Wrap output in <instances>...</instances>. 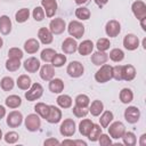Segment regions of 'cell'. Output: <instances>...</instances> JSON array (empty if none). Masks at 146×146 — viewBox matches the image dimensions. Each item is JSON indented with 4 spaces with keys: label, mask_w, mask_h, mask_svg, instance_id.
<instances>
[{
    "label": "cell",
    "mask_w": 146,
    "mask_h": 146,
    "mask_svg": "<svg viewBox=\"0 0 146 146\" xmlns=\"http://www.w3.org/2000/svg\"><path fill=\"white\" fill-rule=\"evenodd\" d=\"M90 104V99L87 95L80 94L75 97V105L76 106H82V107H88Z\"/></svg>",
    "instance_id": "42"
},
{
    "label": "cell",
    "mask_w": 146,
    "mask_h": 146,
    "mask_svg": "<svg viewBox=\"0 0 146 146\" xmlns=\"http://www.w3.org/2000/svg\"><path fill=\"white\" fill-rule=\"evenodd\" d=\"M73 114L76 116V117H84L88 113H89V110L88 107H82V106H74L73 110H72Z\"/></svg>",
    "instance_id": "45"
},
{
    "label": "cell",
    "mask_w": 146,
    "mask_h": 146,
    "mask_svg": "<svg viewBox=\"0 0 146 146\" xmlns=\"http://www.w3.org/2000/svg\"><path fill=\"white\" fill-rule=\"evenodd\" d=\"M5 103L9 108H17V107H19L22 105V99L17 95H10V96H8L6 98Z\"/></svg>",
    "instance_id": "28"
},
{
    "label": "cell",
    "mask_w": 146,
    "mask_h": 146,
    "mask_svg": "<svg viewBox=\"0 0 146 146\" xmlns=\"http://www.w3.org/2000/svg\"><path fill=\"white\" fill-rule=\"evenodd\" d=\"M125 132V127L122 122L120 121H115L113 122L112 124H110V128H108V133L112 138L114 139H119L123 136V133Z\"/></svg>",
    "instance_id": "7"
},
{
    "label": "cell",
    "mask_w": 146,
    "mask_h": 146,
    "mask_svg": "<svg viewBox=\"0 0 146 146\" xmlns=\"http://www.w3.org/2000/svg\"><path fill=\"white\" fill-rule=\"evenodd\" d=\"M54 34L50 32V30L49 29H47V27H41V29H39V31H38V38H39V40L43 43V44H49V43H51L52 42V40H54V36H52Z\"/></svg>",
    "instance_id": "17"
},
{
    "label": "cell",
    "mask_w": 146,
    "mask_h": 146,
    "mask_svg": "<svg viewBox=\"0 0 146 146\" xmlns=\"http://www.w3.org/2000/svg\"><path fill=\"white\" fill-rule=\"evenodd\" d=\"M66 29V23L63 18H54L49 23V30L52 34H62Z\"/></svg>",
    "instance_id": "8"
},
{
    "label": "cell",
    "mask_w": 146,
    "mask_h": 146,
    "mask_svg": "<svg viewBox=\"0 0 146 146\" xmlns=\"http://www.w3.org/2000/svg\"><path fill=\"white\" fill-rule=\"evenodd\" d=\"M24 68L29 73H35L40 68V60L35 57H30L24 62Z\"/></svg>",
    "instance_id": "19"
},
{
    "label": "cell",
    "mask_w": 146,
    "mask_h": 146,
    "mask_svg": "<svg viewBox=\"0 0 146 146\" xmlns=\"http://www.w3.org/2000/svg\"><path fill=\"white\" fill-rule=\"evenodd\" d=\"M46 120L51 124L58 123L62 120V111L55 105H49V112H48Z\"/></svg>",
    "instance_id": "12"
},
{
    "label": "cell",
    "mask_w": 146,
    "mask_h": 146,
    "mask_svg": "<svg viewBox=\"0 0 146 146\" xmlns=\"http://www.w3.org/2000/svg\"><path fill=\"white\" fill-rule=\"evenodd\" d=\"M123 46L128 50H136L139 47V39L137 35L129 33L123 39Z\"/></svg>",
    "instance_id": "14"
},
{
    "label": "cell",
    "mask_w": 146,
    "mask_h": 146,
    "mask_svg": "<svg viewBox=\"0 0 146 146\" xmlns=\"http://www.w3.org/2000/svg\"><path fill=\"white\" fill-rule=\"evenodd\" d=\"M103 111H104V104H103L100 100L96 99V100H94V102L91 103L90 108H89V112L91 113V115L98 116V115H100V113H102Z\"/></svg>",
    "instance_id": "29"
},
{
    "label": "cell",
    "mask_w": 146,
    "mask_h": 146,
    "mask_svg": "<svg viewBox=\"0 0 146 146\" xmlns=\"http://www.w3.org/2000/svg\"><path fill=\"white\" fill-rule=\"evenodd\" d=\"M89 1H90V0H75V3L81 6V5H86V3H88Z\"/></svg>",
    "instance_id": "57"
},
{
    "label": "cell",
    "mask_w": 146,
    "mask_h": 146,
    "mask_svg": "<svg viewBox=\"0 0 146 146\" xmlns=\"http://www.w3.org/2000/svg\"><path fill=\"white\" fill-rule=\"evenodd\" d=\"M107 2H108V0H95V3H96L98 7H100V8L104 7Z\"/></svg>",
    "instance_id": "52"
},
{
    "label": "cell",
    "mask_w": 146,
    "mask_h": 146,
    "mask_svg": "<svg viewBox=\"0 0 146 146\" xmlns=\"http://www.w3.org/2000/svg\"><path fill=\"white\" fill-rule=\"evenodd\" d=\"M131 9L137 19H141V18L146 17V5L144 1H141V0L135 1L131 6Z\"/></svg>",
    "instance_id": "10"
},
{
    "label": "cell",
    "mask_w": 146,
    "mask_h": 146,
    "mask_svg": "<svg viewBox=\"0 0 146 146\" xmlns=\"http://www.w3.org/2000/svg\"><path fill=\"white\" fill-rule=\"evenodd\" d=\"M108 60V55L105 52V51H96L91 55V62L97 65V66H100L103 64H105L106 62Z\"/></svg>",
    "instance_id": "22"
},
{
    "label": "cell",
    "mask_w": 146,
    "mask_h": 146,
    "mask_svg": "<svg viewBox=\"0 0 146 146\" xmlns=\"http://www.w3.org/2000/svg\"><path fill=\"white\" fill-rule=\"evenodd\" d=\"M29 17H30V10L27 8H21L15 14V19L17 23H24L29 19Z\"/></svg>",
    "instance_id": "33"
},
{
    "label": "cell",
    "mask_w": 146,
    "mask_h": 146,
    "mask_svg": "<svg viewBox=\"0 0 146 146\" xmlns=\"http://www.w3.org/2000/svg\"><path fill=\"white\" fill-rule=\"evenodd\" d=\"M49 90L54 94H60L64 90V82L62 79L58 78H52L49 81Z\"/></svg>",
    "instance_id": "23"
},
{
    "label": "cell",
    "mask_w": 146,
    "mask_h": 146,
    "mask_svg": "<svg viewBox=\"0 0 146 146\" xmlns=\"http://www.w3.org/2000/svg\"><path fill=\"white\" fill-rule=\"evenodd\" d=\"M66 72L67 74L71 76V78H79L83 74L84 72V67L83 65L78 62V60H73L68 65H67V68H66Z\"/></svg>",
    "instance_id": "5"
},
{
    "label": "cell",
    "mask_w": 146,
    "mask_h": 146,
    "mask_svg": "<svg viewBox=\"0 0 146 146\" xmlns=\"http://www.w3.org/2000/svg\"><path fill=\"white\" fill-rule=\"evenodd\" d=\"M62 144H63V145H75V140H70V139H67V140H63Z\"/></svg>",
    "instance_id": "54"
},
{
    "label": "cell",
    "mask_w": 146,
    "mask_h": 146,
    "mask_svg": "<svg viewBox=\"0 0 146 146\" xmlns=\"http://www.w3.org/2000/svg\"><path fill=\"white\" fill-rule=\"evenodd\" d=\"M54 67H60L66 63V56L63 54H56L51 60Z\"/></svg>",
    "instance_id": "43"
},
{
    "label": "cell",
    "mask_w": 146,
    "mask_h": 146,
    "mask_svg": "<svg viewBox=\"0 0 146 146\" xmlns=\"http://www.w3.org/2000/svg\"><path fill=\"white\" fill-rule=\"evenodd\" d=\"M21 67V59L17 58H8L6 62V68L9 72H16Z\"/></svg>",
    "instance_id": "36"
},
{
    "label": "cell",
    "mask_w": 146,
    "mask_h": 146,
    "mask_svg": "<svg viewBox=\"0 0 146 146\" xmlns=\"http://www.w3.org/2000/svg\"><path fill=\"white\" fill-rule=\"evenodd\" d=\"M114 119V115L111 111H105V112H102V115H100V119H99V122H100V125L103 128H107L110 125V123L113 121Z\"/></svg>",
    "instance_id": "30"
},
{
    "label": "cell",
    "mask_w": 146,
    "mask_h": 146,
    "mask_svg": "<svg viewBox=\"0 0 146 146\" xmlns=\"http://www.w3.org/2000/svg\"><path fill=\"white\" fill-rule=\"evenodd\" d=\"M59 132L64 137L73 136L75 133V122L72 119H65L59 127Z\"/></svg>",
    "instance_id": "4"
},
{
    "label": "cell",
    "mask_w": 146,
    "mask_h": 146,
    "mask_svg": "<svg viewBox=\"0 0 146 146\" xmlns=\"http://www.w3.org/2000/svg\"><path fill=\"white\" fill-rule=\"evenodd\" d=\"M56 54H57V52H56L54 49H51V48H46V49H43V50L41 51L40 58H41L43 62L49 63V62L52 60V58H54V56H55Z\"/></svg>",
    "instance_id": "40"
},
{
    "label": "cell",
    "mask_w": 146,
    "mask_h": 146,
    "mask_svg": "<svg viewBox=\"0 0 146 146\" xmlns=\"http://www.w3.org/2000/svg\"><path fill=\"white\" fill-rule=\"evenodd\" d=\"M62 50L65 54H74L78 50V43L73 38H66L62 43Z\"/></svg>",
    "instance_id": "16"
},
{
    "label": "cell",
    "mask_w": 146,
    "mask_h": 146,
    "mask_svg": "<svg viewBox=\"0 0 146 146\" xmlns=\"http://www.w3.org/2000/svg\"><path fill=\"white\" fill-rule=\"evenodd\" d=\"M31 78L30 76H27L26 74H22V75H19L18 76V79H17V87L19 88V89H22V90H27V89H30V87H31Z\"/></svg>",
    "instance_id": "27"
},
{
    "label": "cell",
    "mask_w": 146,
    "mask_h": 146,
    "mask_svg": "<svg viewBox=\"0 0 146 146\" xmlns=\"http://www.w3.org/2000/svg\"><path fill=\"white\" fill-rule=\"evenodd\" d=\"M55 76V70L52 65L49 64H44L41 68H40V78L44 81H50L52 78Z\"/></svg>",
    "instance_id": "20"
},
{
    "label": "cell",
    "mask_w": 146,
    "mask_h": 146,
    "mask_svg": "<svg viewBox=\"0 0 146 146\" xmlns=\"http://www.w3.org/2000/svg\"><path fill=\"white\" fill-rule=\"evenodd\" d=\"M132 99H133V92L131 91V89L123 88L120 91V100L123 104H129L130 102H132Z\"/></svg>",
    "instance_id": "31"
},
{
    "label": "cell",
    "mask_w": 146,
    "mask_h": 146,
    "mask_svg": "<svg viewBox=\"0 0 146 146\" xmlns=\"http://www.w3.org/2000/svg\"><path fill=\"white\" fill-rule=\"evenodd\" d=\"M59 144H60V143H59L56 138H48V139H46L44 143H43L44 146H55V145H59Z\"/></svg>",
    "instance_id": "51"
},
{
    "label": "cell",
    "mask_w": 146,
    "mask_h": 146,
    "mask_svg": "<svg viewBox=\"0 0 146 146\" xmlns=\"http://www.w3.org/2000/svg\"><path fill=\"white\" fill-rule=\"evenodd\" d=\"M121 74H122V80H124V81H131L136 76V68H135V66H132L130 64L122 65Z\"/></svg>",
    "instance_id": "18"
},
{
    "label": "cell",
    "mask_w": 146,
    "mask_h": 146,
    "mask_svg": "<svg viewBox=\"0 0 146 146\" xmlns=\"http://www.w3.org/2000/svg\"><path fill=\"white\" fill-rule=\"evenodd\" d=\"M43 94V88L40 83H33L31 84L30 89H27V91L25 92V98L29 100V102H33V100H36L39 99Z\"/></svg>",
    "instance_id": "3"
},
{
    "label": "cell",
    "mask_w": 146,
    "mask_h": 146,
    "mask_svg": "<svg viewBox=\"0 0 146 146\" xmlns=\"http://www.w3.org/2000/svg\"><path fill=\"white\" fill-rule=\"evenodd\" d=\"M113 79L112 75V66L108 64H103L100 65V68L95 73V80L99 83H105Z\"/></svg>",
    "instance_id": "1"
},
{
    "label": "cell",
    "mask_w": 146,
    "mask_h": 146,
    "mask_svg": "<svg viewBox=\"0 0 146 146\" xmlns=\"http://www.w3.org/2000/svg\"><path fill=\"white\" fill-rule=\"evenodd\" d=\"M110 46H111V42L108 39L106 38H100L98 39L97 43H96V47L99 51H106L107 49H110Z\"/></svg>",
    "instance_id": "44"
},
{
    "label": "cell",
    "mask_w": 146,
    "mask_h": 146,
    "mask_svg": "<svg viewBox=\"0 0 146 146\" xmlns=\"http://www.w3.org/2000/svg\"><path fill=\"white\" fill-rule=\"evenodd\" d=\"M0 32L5 35L11 32V21L7 15L0 16Z\"/></svg>",
    "instance_id": "24"
},
{
    "label": "cell",
    "mask_w": 146,
    "mask_h": 146,
    "mask_svg": "<svg viewBox=\"0 0 146 146\" xmlns=\"http://www.w3.org/2000/svg\"><path fill=\"white\" fill-rule=\"evenodd\" d=\"M44 10H43V8L42 7H35L34 9H33V13H32V16H33V18L36 21V22H41L43 18H44Z\"/></svg>",
    "instance_id": "46"
},
{
    "label": "cell",
    "mask_w": 146,
    "mask_h": 146,
    "mask_svg": "<svg viewBox=\"0 0 146 146\" xmlns=\"http://www.w3.org/2000/svg\"><path fill=\"white\" fill-rule=\"evenodd\" d=\"M1 139H2V130L0 129V140H1Z\"/></svg>",
    "instance_id": "60"
},
{
    "label": "cell",
    "mask_w": 146,
    "mask_h": 146,
    "mask_svg": "<svg viewBox=\"0 0 146 146\" xmlns=\"http://www.w3.org/2000/svg\"><path fill=\"white\" fill-rule=\"evenodd\" d=\"M40 125H41V120H40V116L38 114H29L25 119V127L29 131H36L40 129Z\"/></svg>",
    "instance_id": "6"
},
{
    "label": "cell",
    "mask_w": 146,
    "mask_h": 146,
    "mask_svg": "<svg viewBox=\"0 0 146 146\" xmlns=\"http://www.w3.org/2000/svg\"><path fill=\"white\" fill-rule=\"evenodd\" d=\"M8 57L9 58H17V59H22L23 58V51L19 48H10L8 50Z\"/></svg>",
    "instance_id": "48"
},
{
    "label": "cell",
    "mask_w": 146,
    "mask_h": 146,
    "mask_svg": "<svg viewBox=\"0 0 146 146\" xmlns=\"http://www.w3.org/2000/svg\"><path fill=\"white\" fill-rule=\"evenodd\" d=\"M92 125H94V122H92L91 120H89V119L82 120V121L79 123V131H80V133H81L82 136L88 137V135H89V132H90Z\"/></svg>",
    "instance_id": "26"
},
{
    "label": "cell",
    "mask_w": 146,
    "mask_h": 146,
    "mask_svg": "<svg viewBox=\"0 0 146 146\" xmlns=\"http://www.w3.org/2000/svg\"><path fill=\"white\" fill-rule=\"evenodd\" d=\"M5 115H6V110H5V107H3L2 105H0V120H1Z\"/></svg>",
    "instance_id": "55"
},
{
    "label": "cell",
    "mask_w": 146,
    "mask_h": 146,
    "mask_svg": "<svg viewBox=\"0 0 146 146\" xmlns=\"http://www.w3.org/2000/svg\"><path fill=\"white\" fill-rule=\"evenodd\" d=\"M98 141L102 146H108L112 144V139L108 135H105V133H100L99 138H98Z\"/></svg>",
    "instance_id": "50"
},
{
    "label": "cell",
    "mask_w": 146,
    "mask_h": 146,
    "mask_svg": "<svg viewBox=\"0 0 146 146\" xmlns=\"http://www.w3.org/2000/svg\"><path fill=\"white\" fill-rule=\"evenodd\" d=\"M139 21H140V25H141V29H143V31H146V24H145L146 17H144V18H141V19H139Z\"/></svg>",
    "instance_id": "56"
},
{
    "label": "cell",
    "mask_w": 146,
    "mask_h": 146,
    "mask_svg": "<svg viewBox=\"0 0 146 146\" xmlns=\"http://www.w3.org/2000/svg\"><path fill=\"white\" fill-rule=\"evenodd\" d=\"M2 44H3V40L1 39V36H0V48L2 47Z\"/></svg>",
    "instance_id": "59"
},
{
    "label": "cell",
    "mask_w": 146,
    "mask_h": 146,
    "mask_svg": "<svg viewBox=\"0 0 146 146\" xmlns=\"http://www.w3.org/2000/svg\"><path fill=\"white\" fill-rule=\"evenodd\" d=\"M121 68H122V65H116V66L112 67V75H113V79H115L116 81H121L122 80Z\"/></svg>",
    "instance_id": "49"
},
{
    "label": "cell",
    "mask_w": 146,
    "mask_h": 146,
    "mask_svg": "<svg viewBox=\"0 0 146 146\" xmlns=\"http://www.w3.org/2000/svg\"><path fill=\"white\" fill-rule=\"evenodd\" d=\"M105 32L106 34L110 36V38H115L120 34L121 32V25L115 19H111L106 23V26H105Z\"/></svg>",
    "instance_id": "9"
},
{
    "label": "cell",
    "mask_w": 146,
    "mask_h": 146,
    "mask_svg": "<svg viewBox=\"0 0 146 146\" xmlns=\"http://www.w3.org/2000/svg\"><path fill=\"white\" fill-rule=\"evenodd\" d=\"M139 145H140V146H145V145H146V133H143V135L140 136Z\"/></svg>",
    "instance_id": "53"
},
{
    "label": "cell",
    "mask_w": 146,
    "mask_h": 146,
    "mask_svg": "<svg viewBox=\"0 0 146 146\" xmlns=\"http://www.w3.org/2000/svg\"><path fill=\"white\" fill-rule=\"evenodd\" d=\"M40 48V44H39V41L36 39H29L25 41L24 43V50L27 52V54H35Z\"/></svg>",
    "instance_id": "25"
},
{
    "label": "cell",
    "mask_w": 146,
    "mask_h": 146,
    "mask_svg": "<svg viewBox=\"0 0 146 146\" xmlns=\"http://www.w3.org/2000/svg\"><path fill=\"white\" fill-rule=\"evenodd\" d=\"M140 117V111L138 107L136 106H129L125 111H124V119L129 122V123H136L138 122Z\"/></svg>",
    "instance_id": "11"
},
{
    "label": "cell",
    "mask_w": 146,
    "mask_h": 146,
    "mask_svg": "<svg viewBox=\"0 0 146 146\" xmlns=\"http://www.w3.org/2000/svg\"><path fill=\"white\" fill-rule=\"evenodd\" d=\"M34 111L36 112V114L39 116H41L42 119H46L48 115V112H49V105H47L44 103H38L34 106Z\"/></svg>",
    "instance_id": "35"
},
{
    "label": "cell",
    "mask_w": 146,
    "mask_h": 146,
    "mask_svg": "<svg viewBox=\"0 0 146 146\" xmlns=\"http://www.w3.org/2000/svg\"><path fill=\"white\" fill-rule=\"evenodd\" d=\"M56 100L62 108H70L72 106V98L68 95H59Z\"/></svg>",
    "instance_id": "34"
},
{
    "label": "cell",
    "mask_w": 146,
    "mask_h": 146,
    "mask_svg": "<svg viewBox=\"0 0 146 146\" xmlns=\"http://www.w3.org/2000/svg\"><path fill=\"white\" fill-rule=\"evenodd\" d=\"M143 46H144V49H146V40L145 39L143 40Z\"/></svg>",
    "instance_id": "58"
},
{
    "label": "cell",
    "mask_w": 146,
    "mask_h": 146,
    "mask_svg": "<svg viewBox=\"0 0 146 146\" xmlns=\"http://www.w3.org/2000/svg\"><path fill=\"white\" fill-rule=\"evenodd\" d=\"M92 50H94V43L91 40H83L80 44H78V51L82 56L90 55Z\"/></svg>",
    "instance_id": "21"
},
{
    "label": "cell",
    "mask_w": 146,
    "mask_h": 146,
    "mask_svg": "<svg viewBox=\"0 0 146 146\" xmlns=\"http://www.w3.org/2000/svg\"><path fill=\"white\" fill-rule=\"evenodd\" d=\"M67 31L71 36L75 39H81L84 34V25L79 21H71L67 26Z\"/></svg>",
    "instance_id": "2"
},
{
    "label": "cell",
    "mask_w": 146,
    "mask_h": 146,
    "mask_svg": "<svg viewBox=\"0 0 146 146\" xmlns=\"http://www.w3.org/2000/svg\"><path fill=\"white\" fill-rule=\"evenodd\" d=\"M14 84H15L14 79L10 78V76H3V78L1 79V81H0V87H1V89L5 90V91L11 90V89L14 88Z\"/></svg>",
    "instance_id": "38"
},
{
    "label": "cell",
    "mask_w": 146,
    "mask_h": 146,
    "mask_svg": "<svg viewBox=\"0 0 146 146\" xmlns=\"http://www.w3.org/2000/svg\"><path fill=\"white\" fill-rule=\"evenodd\" d=\"M90 10L88 9V8H86V7H80V8H78L76 10H75V16H76V18H79V19H81V21H87V19H89L90 18Z\"/></svg>",
    "instance_id": "41"
},
{
    "label": "cell",
    "mask_w": 146,
    "mask_h": 146,
    "mask_svg": "<svg viewBox=\"0 0 146 146\" xmlns=\"http://www.w3.org/2000/svg\"><path fill=\"white\" fill-rule=\"evenodd\" d=\"M22 122H23V115L18 111H13L7 116V124L10 128H17L22 124Z\"/></svg>",
    "instance_id": "13"
},
{
    "label": "cell",
    "mask_w": 146,
    "mask_h": 146,
    "mask_svg": "<svg viewBox=\"0 0 146 146\" xmlns=\"http://www.w3.org/2000/svg\"><path fill=\"white\" fill-rule=\"evenodd\" d=\"M41 6H42L47 17L55 16V14L57 11V2H56V0H41Z\"/></svg>",
    "instance_id": "15"
},
{
    "label": "cell",
    "mask_w": 146,
    "mask_h": 146,
    "mask_svg": "<svg viewBox=\"0 0 146 146\" xmlns=\"http://www.w3.org/2000/svg\"><path fill=\"white\" fill-rule=\"evenodd\" d=\"M108 58H111L113 62L119 63V62L123 60V58H124V52H123L121 49H119V48H114V49H112V50L110 51Z\"/></svg>",
    "instance_id": "37"
},
{
    "label": "cell",
    "mask_w": 146,
    "mask_h": 146,
    "mask_svg": "<svg viewBox=\"0 0 146 146\" xmlns=\"http://www.w3.org/2000/svg\"><path fill=\"white\" fill-rule=\"evenodd\" d=\"M5 141L7 143V144H15L17 140H18V138H19V135L17 133V132H15V131H9V132H7L6 135H5Z\"/></svg>",
    "instance_id": "47"
},
{
    "label": "cell",
    "mask_w": 146,
    "mask_h": 146,
    "mask_svg": "<svg viewBox=\"0 0 146 146\" xmlns=\"http://www.w3.org/2000/svg\"><path fill=\"white\" fill-rule=\"evenodd\" d=\"M100 133H102V128H100V125L94 123V125H92V128H91V130H90V132H89V135H88V138H89V140H91V141H98V138H99Z\"/></svg>",
    "instance_id": "39"
},
{
    "label": "cell",
    "mask_w": 146,
    "mask_h": 146,
    "mask_svg": "<svg viewBox=\"0 0 146 146\" xmlns=\"http://www.w3.org/2000/svg\"><path fill=\"white\" fill-rule=\"evenodd\" d=\"M122 140H123V144L127 145V146H135L136 143H137V138H136V135L131 131H125L123 133V136L121 137Z\"/></svg>",
    "instance_id": "32"
}]
</instances>
